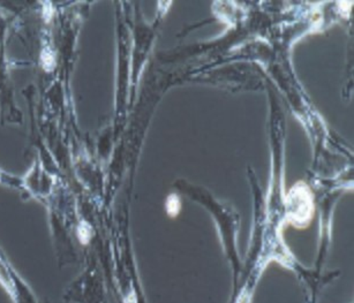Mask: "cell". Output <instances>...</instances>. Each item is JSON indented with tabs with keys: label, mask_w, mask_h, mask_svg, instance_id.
I'll use <instances>...</instances> for the list:
<instances>
[{
	"label": "cell",
	"mask_w": 354,
	"mask_h": 303,
	"mask_svg": "<svg viewBox=\"0 0 354 303\" xmlns=\"http://www.w3.org/2000/svg\"><path fill=\"white\" fill-rule=\"evenodd\" d=\"M180 201H179V199H178V196H169V199H167V213H169L171 217H176L177 216L178 213H179V211H180Z\"/></svg>",
	"instance_id": "obj_2"
},
{
	"label": "cell",
	"mask_w": 354,
	"mask_h": 303,
	"mask_svg": "<svg viewBox=\"0 0 354 303\" xmlns=\"http://www.w3.org/2000/svg\"><path fill=\"white\" fill-rule=\"evenodd\" d=\"M314 215L312 192L304 182H298L288 195V222L298 228L307 227Z\"/></svg>",
	"instance_id": "obj_1"
}]
</instances>
